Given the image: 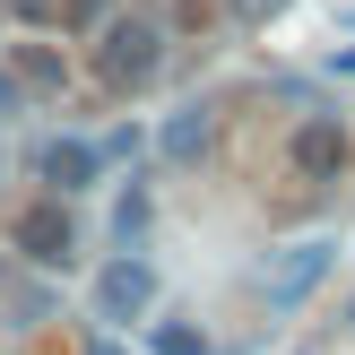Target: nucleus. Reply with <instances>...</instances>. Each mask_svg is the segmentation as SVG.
Here are the masks:
<instances>
[{"mask_svg":"<svg viewBox=\"0 0 355 355\" xmlns=\"http://www.w3.org/2000/svg\"><path fill=\"white\" fill-rule=\"evenodd\" d=\"M148 347H156V355H217L191 321H156V329H148Z\"/></svg>","mask_w":355,"mask_h":355,"instance_id":"nucleus-11","label":"nucleus"},{"mask_svg":"<svg viewBox=\"0 0 355 355\" xmlns=\"http://www.w3.org/2000/svg\"><path fill=\"white\" fill-rule=\"evenodd\" d=\"M156 69H165V17L113 9V17H104V35H96V78L113 87V96H139Z\"/></svg>","mask_w":355,"mask_h":355,"instance_id":"nucleus-1","label":"nucleus"},{"mask_svg":"<svg viewBox=\"0 0 355 355\" xmlns=\"http://www.w3.org/2000/svg\"><path fill=\"white\" fill-rule=\"evenodd\" d=\"M148 312H156V269L139 252L104 260L96 269V321H148Z\"/></svg>","mask_w":355,"mask_h":355,"instance_id":"nucleus-6","label":"nucleus"},{"mask_svg":"<svg viewBox=\"0 0 355 355\" xmlns=\"http://www.w3.org/2000/svg\"><path fill=\"white\" fill-rule=\"evenodd\" d=\"M26 165H35V182H44L52 200H78V191L104 182V148H96V139H44Z\"/></svg>","mask_w":355,"mask_h":355,"instance_id":"nucleus-4","label":"nucleus"},{"mask_svg":"<svg viewBox=\"0 0 355 355\" xmlns=\"http://www.w3.org/2000/svg\"><path fill=\"white\" fill-rule=\"evenodd\" d=\"M17 26H61V0H9Z\"/></svg>","mask_w":355,"mask_h":355,"instance_id":"nucleus-13","label":"nucleus"},{"mask_svg":"<svg viewBox=\"0 0 355 355\" xmlns=\"http://www.w3.org/2000/svg\"><path fill=\"white\" fill-rule=\"evenodd\" d=\"M9 69H17V87H26V96H44V104H52V96L69 87V61H61V52H44V44H26V52H17Z\"/></svg>","mask_w":355,"mask_h":355,"instance_id":"nucleus-9","label":"nucleus"},{"mask_svg":"<svg viewBox=\"0 0 355 355\" xmlns=\"http://www.w3.org/2000/svg\"><path fill=\"white\" fill-rule=\"evenodd\" d=\"M347 321H355V304H347Z\"/></svg>","mask_w":355,"mask_h":355,"instance_id":"nucleus-17","label":"nucleus"},{"mask_svg":"<svg viewBox=\"0 0 355 355\" xmlns=\"http://www.w3.org/2000/svg\"><path fill=\"white\" fill-rule=\"evenodd\" d=\"M9 243L35 260V269H69V260H78V217H69V200H52V191L26 200L17 225H9Z\"/></svg>","mask_w":355,"mask_h":355,"instance_id":"nucleus-2","label":"nucleus"},{"mask_svg":"<svg viewBox=\"0 0 355 355\" xmlns=\"http://www.w3.org/2000/svg\"><path fill=\"white\" fill-rule=\"evenodd\" d=\"M17 96H26V87H17V69H0V113H17Z\"/></svg>","mask_w":355,"mask_h":355,"instance_id":"nucleus-14","label":"nucleus"},{"mask_svg":"<svg viewBox=\"0 0 355 355\" xmlns=\"http://www.w3.org/2000/svg\"><path fill=\"white\" fill-rule=\"evenodd\" d=\"M87 355H130V347H121L113 329H96V338H87Z\"/></svg>","mask_w":355,"mask_h":355,"instance_id":"nucleus-15","label":"nucleus"},{"mask_svg":"<svg viewBox=\"0 0 355 355\" xmlns=\"http://www.w3.org/2000/svg\"><path fill=\"white\" fill-rule=\"evenodd\" d=\"M286 165H295V182L329 191V182L347 173V121H338V113H304V130H295Z\"/></svg>","mask_w":355,"mask_h":355,"instance_id":"nucleus-7","label":"nucleus"},{"mask_svg":"<svg viewBox=\"0 0 355 355\" xmlns=\"http://www.w3.org/2000/svg\"><path fill=\"white\" fill-rule=\"evenodd\" d=\"M148 217H156V191L148 182H121V200H113V243H121V252L148 243Z\"/></svg>","mask_w":355,"mask_h":355,"instance_id":"nucleus-10","label":"nucleus"},{"mask_svg":"<svg viewBox=\"0 0 355 355\" xmlns=\"http://www.w3.org/2000/svg\"><path fill=\"white\" fill-rule=\"evenodd\" d=\"M0 312H9L17 329L52 321V286H35V277H26V269H17V260H9V269H0Z\"/></svg>","mask_w":355,"mask_h":355,"instance_id":"nucleus-8","label":"nucleus"},{"mask_svg":"<svg viewBox=\"0 0 355 355\" xmlns=\"http://www.w3.org/2000/svg\"><path fill=\"white\" fill-rule=\"evenodd\" d=\"M217 130H225V104L191 96L182 113H165V130H156V165H208V156H217Z\"/></svg>","mask_w":355,"mask_h":355,"instance_id":"nucleus-5","label":"nucleus"},{"mask_svg":"<svg viewBox=\"0 0 355 355\" xmlns=\"http://www.w3.org/2000/svg\"><path fill=\"white\" fill-rule=\"evenodd\" d=\"M329 260H338V243H321V234H312V243H286V252L260 269V295H269V312H295V304H304V295L329 277Z\"/></svg>","mask_w":355,"mask_h":355,"instance_id":"nucleus-3","label":"nucleus"},{"mask_svg":"<svg viewBox=\"0 0 355 355\" xmlns=\"http://www.w3.org/2000/svg\"><path fill=\"white\" fill-rule=\"evenodd\" d=\"M0 17H9V0H0Z\"/></svg>","mask_w":355,"mask_h":355,"instance_id":"nucleus-16","label":"nucleus"},{"mask_svg":"<svg viewBox=\"0 0 355 355\" xmlns=\"http://www.w3.org/2000/svg\"><path fill=\"white\" fill-rule=\"evenodd\" d=\"M121 0H61V26H78V35H104V17H113Z\"/></svg>","mask_w":355,"mask_h":355,"instance_id":"nucleus-12","label":"nucleus"}]
</instances>
